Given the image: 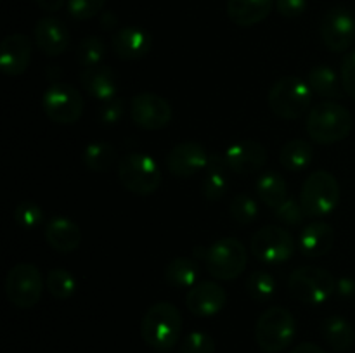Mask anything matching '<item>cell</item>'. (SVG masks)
<instances>
[{
    "label": "cell",
    "instance_id": "6da1fadb",
    "mask_svg": "<svg viewBox=\"0 0 355 353\" xmlns=\"http://www.w3.org/2000/svg\"><path fill=\"white\" fill-rule=\"evenodd\" d=\"M182 332V315L175 305L158 301L146 310L141 320V336L149 348L168 352L175 348Z\"/></svg>",
    "mask_w": 355,
    "mask_h": 353
},
{
    "label": "cell",
    "instance_id": "7a4b0ae2",
    "mask_svg": "<svg viewBox=\"0 0 355 353\" xmlns=\"http://www.w3.org/2000/svg\"><path fill=\"white\" fill-rule=\"evenodd\" d=\"M354 118L347 107L335 100H324L311 107L305 121L309 137L318 144H335L350 135Z\"/></svg>",
    "mask_w": 355,
    "mask_h": 353
},
{
    "label": "cell",
    "instance_id": "3957f363",
    "mask_svg": "<svg viewBox=\"0 0 355 353\" xmlns=\"http://www.w3.org/2000/svg\"><path fill=\"white\" fill-rule=\"evenodd\" d=\"M297 322L293 314L284 307H270L262 311L255 324V341L260 350L277 353L293 343Z\"/></svg>",
    "mask_w": 355,
    "mask_h": 353
},
{
    "label": "cell",
    "instance_id": "277c9868",
    "mask_svg": "<svg viewBox=\"0 0 355 353\" xmlns=\"http://www.w3.org/2000/svg\"><path fill=\"white\" fill-rule=\"evenodd\" d=\"M312 90L307 82L298 76H284L270 87L269 107L283 120H298L309 111L312 102Z\"/></svg>",
    "mask_w": 355,
    "mask_h": 353
},
{
    "label": "cell",
    "instance_id": "5b68a950",
    "mask_svg": "<svg viewBox=\"0 0 355 353\" xmlns=\"http://www.w3.org/2000/svg\"><path fill=\"white\" fill-rule=\"evenodd\" d=\"M121 185L137 196H151L162 185V170L151 156L144 152H128L116 165Z\"/></svg>",
    "mask_w": 355,
    "mask_h": 353
},
{
    "label": "cell",
    "instance_id": "8992f818",
    "mask_svg": "<svg viewBox=\"0 0 355 353\" xmlns=\"http://www.w3.org/2000/svg\"><path fill=\"white\" fill-rule=\"evenodd\" d=\"M340 203V183L333 173L318 170L305 179L300 204L307 217H326Z\"/></svg>",
    "mask_w": 355,
    "mask_h": 353
},
{
    "label": "cell",
    "instance_id": "52a82bcc",
    "mask_svg": "<svg viewBox=\"0 0 355 353\" xmlns=\"http://www.w3.org/2000/svg\"><path fill=\"white\" fill-rule=\"evenodd\" d=\"M288 289L302 303L322 305L336 291V280L326 269L305 265L290 273Z\"/></svg>",
    "mask_w": 355,
    "mask_h": 353
},
{
    "label": "cell",
    "instance_id": "ba28073f",
    "mask_svg": "<svg viewBox=\"0 0 355 353\" xmlns=\"http://www.w3.org/2000/svg\"><path fill=\"white\" fill-rule=\"evenodd\" d=\"M248 263V249L239 239L224 237L205 251V265L211 277L232 280L241 275Z\"/></svg>",
    "mask_w": 355,
    "mask_h": 353
},
{
    "label": "cell",
    "instance_id": "9c48e42d",
    "mask_svg": "<svg viewBox=\"0 0 355 353\" xmlns=\"http://www.w3.org/2000/svg\"><path fill=\"white\" fill-rule=\"evenodd\" d=\"M44 293V279L33 263H17L7 272V300L17 308H31L40 301Z\"/></svg>",
    "mask_w": 355,
    "mask_h": 353
},
{
    "label": "cell",
    "instance_id": "30bf717a",
    "mask_svg": "<svg viewBox=\"0 0 355 353\" xmlns=\"http://www.w3.org/2000/svg\"><path fill=\"white\" fill-rule=\"evenodd\" d=\"M42 107L54 123L73 125L83 114V97L73 85L58 82L45 90Z\"/></svg>",
    "mask_w": 355,
    "mask_h": 353
},
{
    "label": "cell",
    "instance_id": "8fae6325",
    "mask_svg": "<svg viewBox=\"0 0 355 353\" xmlns=\"http://www.w3.org/2000/svg\"><path fill=\"white\" fill-rule=\"evenodd\" d=\"M253 256L263 263H284L295 251L293 235L279 225H266L250 241Z\"/></svg>",
    "mask_w": 355,
    "mask_h": 353
},
{
    "label": "cell",
    "instance_id": "7c38bea8",
    "mask_svg": "<svg viewBox=\"0 0 355 353\" xmlns=\"http://www.w3.org/2000/svg\"><path fill=\"white\" fill-rule=\"evenodd\" d=\"M172 106L165 97L153 92H141L132 99L130 116L144 130H162L172 121Z\"/></svg>",
    "mask_w": 355,
    "mask_h": 353
},
{
    "label": "cell",
    "instance_id": "4fadbf2b",
    "mask_svg": "<svg viewBox=\"0 0 355 353\" xmlns=\"http://www.w3.org/2000/svg\"><path fill=\"white\" fill-rule=\"evenodd\" d=\"M321 38L333 52H345L355 42V16L347 7H333L321 21Z\"/></svg>",
    "mask_w": 355,
    "mask_h": 353
},
{
    "label": "cell",
    "instance_id": "5bb4252c",
    "mask_svg": "<svg viewBox=\"0 0 355 353\" xmlns=\"http://www.w3.org/2000/svg\"><path fill=\"white\" fill-rule=\"evenodd\" d=\"M210 154L200 142H180L166 154V168L173 176L189 179L207 168Z\"/></svg>",
    "mask_w": 355,
    "mask_h": 353
},
{
    "label": "cell",
    "instance_id": "9a60e30c",
    "mask_svg": "<svg viewBox=\"0 0 355 353\" xmlns=\"http://www.w3.org/2000/svg\"><path fill=\"white\" fill-rule=\"evenodd\" d=\"M225 301H227V293L220 284L214 280L194 284L186 294L187 310L198 317H214L225 307Z\"/></svg>",
    "mask_w": 355,
    "mask_h": 353
},
{
    "label": "cell",
    "instance_id": "2e32d148",
    "mask_svg": "<svg viewBox=\"0 0 355 353\" xmlns=\"http://www.w3.org/2000/svg\"><path fill=\"white\" fill-rule=\"evenodd\" d=\"M31 61V40L23 33L7 35L0 44V69L7 76H19Z\"/></svg>",
    "mask_w": 355,
    "mask_h": 353
},
{
    "label": "cell",
    "instance_id": "e0dca14e",
    "mask_svg": "<svg viewBox=\"0 0 355 353\" xmlns=\"http://www.w3.org/2000/svg\"><path fill=\"white\" fill-rule=\"evenodd\" d=\"M229 170L238 175H252L267 161V151L260 142L241 141L232 144L224 154Z\"/></svg>",
    "mask_w": 355,
    "mask_h": 353
},
{
    "label": "cell",
    "instance_id": "ac0fdd59",
    "mask_svg": "<svg viewBox=\"0 0 355 353\" xmlns=\"http://www.w3.org/2000/svg\"><path fill=\"white\" fill-rule=\"evenodd\" d=\"M113 52L125 61H137L146 57L153 47L151 35L137 26H127L118 30L111 38Z\"/></svg>",
    "mask_w": 355,
    "mask_h": 353
},
{
    "label": "cell",
    "instance_id": "d6986e66",
    "mask_svg": "<svg viewBox=\"0 0 355 353\" xmlns=\"http://www.w3.org/2000/svg\"><path fill=\"white\" fill-rule=\"evenodd\" d=\"M35 42L45 55H61L69 45V31L58 17H42L35 24Z\"/></svg>",
    "mask_w": 355,
    "mask_h": 353
},
{
    "label": "cell",
    "instance_id": "ffe728a7",
    "mask_svg": "<svg viewBox=\"0 0 355 353\" xmlns=\"http://www.w3.org/2000/svg\"><path fill=\"white\" fill-rule=\"evenodd\" d=\"M45 241L59 253H71L82 242V230L68 217H54L45 224Z\"/></svg>",
    "mask_w": 355,
    "mask_h": 353
},
{
    "label": "cell",
    "instance_id": "44dd1931",
    "mask_svg": "<svg viewBox=\"0 0 355 353\" xmlns=\"http://www.w3.org/2000/svg\"><path fill=\"white\" fill-rule=\"evenodd\" d=\"M80 83H82L83 90L89 96L96 97L99 100H107L116 96V75L106 64L83 68V71L80 73Z\"/></svg>",
    "mask_w": 355,
    "mask_h": 353
},
{
    "label": "cell",
    "instance_id": "7402d4cb",
    "mask_svg": "<svg viewBox=\"0 0 355 353\" xmlns=\"http://www.w3.org/2000/svg\"><path fill=\"white\" fill-rule=\"evenodd\" d=\"M276 0H227V16L243 28L262 23L270 14Z\"/></svg>",
    "mask_w": 355,
    "mask_h": 353
},
{
    "label": "cell",
    "instance_id": "603a6c76",
    "mask_svg": "<svg viewBox=\"0 0 355 353\" xmlns=\"http://www.w3.org/2000/svg\"><path fill=\"white\" fill-rule=\"evenodd\" d=\"M335 230L326 221H312L300 234V251L311 258H319L331 251Z\"/></svg>",
    "mask_w": 355,
    "mask_h": 353
},
{
    "label": "cell",
    "instance_id": "cb8c5ba5",
    "mask_svg": "<svg viewBox=\"0 0 355 353\" xmlns=\"http://www.w3.org/2000/svg\"><path fill=\"white\" fill-rule=\"evenodd\" d=\"M207 173L203 179V196L208 201H218L224 197L229 187V166L225 163V158L220 154H210L207 165Z\"/></svg>",
    "mask_w": 355,
    "mask_h": 353
},
{
    "label": "cell",
    "instance_id": "d4e9b609",
    "mask_svg": "<svg viewBox=\"0 0 355 353\" xmlns=\"http://www.w3.org/2000/svg\"><path fill=\"white\" fill-rule=\"evenodd\" d=\"M321 334L324 341L336 352H347L355 343L354 325L340 315H329L322 320Z\"/></svg>",
    "mask_w": 355,
    "mask_h": 353
},
{
    "label": "cell",
    "instance_id": "484cf974",
    "mask_svg": "<svg viewBox=\"0 0 355 353\" xmlns=\"http://www.w3.org/2000/svg\"><path fill=\"white\" fill-rule=\"evenodd\" d=\"M255 190L259 194L260 201L267 208H272V210H276L277 206H281L288 199L286 180L276 172H267L262 176H259Z\"/></svg>",
    "mask_w": 355,
    "mask_h": 353
},
{
    "label": "cell",
    "instance_id": "4316f807",
    "mask_svg": "<svg viewBox=\"0 0 355 353\" xmlns=\"http://www.w3.org/2000/svg\"><path fill=\"white\" fill-rule=\"evenodd\" d=\"M307 83L309 87H311L312 92L319 93V96L324 97V99L335 100L343 96L338 76H336V73L326 64L314 66V68L309 71Z\"/></svg>",
    "mask_w": 355,
    "mask_h": 353
},
{
    "label": "cell",
    "instance_id": "83f0119b",
    "mask_svg": "<svg viewBox=\"0 0 355 353\" xmlns=\"http://www.w3.org/2000/svg\"><path fill=\"white\" fill-rule=\"evenodd\" d=\"M198 263L196 260L187 258V256H177L170 260L165 266V280L172 287L182 289V287H193L198 279Z\"/></svg>",
    "mask_w": 355,
    "mask_h": 353
},
{
    "label": "cell",
    "instance_id": "f1b7e54d",
    "mask_svg": "<svg viewBox=\"0 0 355 353\" xmlns=\"http://www.w3.org/2000/svg\"><path fill=\"white\" fill-rule=\"evenodd\" d=\"M314 159V149L304 138H293L286 142L279 152V163L290 172H300L307 168Z\"/></svg>",
    "mask_w": 355,
    "mask_h": 353
},
{
    "label": "cell",
    "instance_id": "f546056e",
    "mask_svg": "<svg viewBox=\"0 0 355 353\" xmlns=\"http://www.w3.org/2000/svg\"><path fill=\"white\" fill-rule=\"evenodd\" d=\"M83 165L92 172H107L118 165L116 149L107 142H92L83 151Z\"/></svg>",
    "mask_w": 355,
    "mask_h": 353
},
{
    "label": "cell",
    "instance_id": "4dcf8cb0",
    "mask_svg": "<svg viewBox=\"0 0 355 353\" xmlns=\"http://www.w3.org/2000/svg\"><path fill=\"white\" fill-rule=\"evenodd\" d=\"M47 289L55 300H68L76 291V279L69 270L66 269H52L47 273Z\"/></svg>",
    "mask_w": 355,
    "mask_h": 353
},
{
    "label": "cell",
    "instance_id": "1f68e13d",
    "mask_svg": "<svg viewBox=\"0 0 355 353\" xmlns=\"http://www.w3.org/2000/svg\"><path fill=\"white\" fill-rule=\"evenodd\" d=\"M106 44L97 35H89L83 38L78 45V52H76V59L83 68H90V66L103 64V59L106 57Z\"/></svg>",
    "mask_w": 355,
    "mask_h": 353
},
{
    "label": "cell",
    "instance_id": "d6a6232c",
    "mask_svg": "<svg viewBox=\"0 0 355 353\" xmlns=\"http://www.w3.org/2000/svg\"><path fill=\"white\" fill-rule=\"evenodd\" d=\"M246 291L259 303L269 301L276 294V280L269 272L257 270L246 280Z\"/></svg>",
    "mask_w": 355,
    "mask_h": 353
},
{
    "label": "cell",
    "instance_id": "836d02e7",
    "mask_svg": "<svg viewBox=\"0 0 355 353\" xmlns=\"http://www.w3.org/2000/svg\"><path fill=\"white\" fill-rule=\"evenodd\" d=\"M229 210H231V217L239 225L253 224L257 220V217H259V204L246 192L236 194Z\"/></svg>",
    "mask_w": 355,
    "mask_h": 353
},
{
    "label": "cell",
    "instance_id": "e575fe53",
    "mask_svg": "<svg viewBox=\"0 0 355 353\" xmlns=\"http://www.w3.org/2000/svg\"><path fill=\"white\" fill-rule=\"evenodd\" d=\"M44 210L38 206L33 201H23V203L17 204V208L14 210V218H16L17 224L23 228H37L44 224Z\"/></svg>",
    "mask_w": 355,
    "mask_h": 353
},
{
    "label": "cell",
    "instance_id": "d590c367",
    "mask_svg": "<svg viewBox=\"0 0 355 353\" xmlns=\"http://www.w3.org/2000/svg\"><path fill=\"white\" fill-rule=\"evenodd\" d=\"M180 353H215V341L203 331H194L184 336L179 346Z\"/></svg>",
    "mask_w": 355,
    "mask_h": 353
},
{
    "label": "cell",
    "instance_id": "8d00e7d4",
    "mask_svg": "<svg viewBox=\"0 0 355 353\" xmlns=\"http://www.w3.org/2000/svg\"><path fill=\"white\" fill-rule=\"evenodd\" d=\"M106 0H68V12L75 19L85 21L103 10Z\"/></svg>",
    "mask_w": 355,
    "mask_h": 353
},
{
    "label": "cell",
    "instance_id": "74e56055",
    "mask_svg": "<svg viewBox=\"0 0 355 353\" xmlns=\"http://www.w3.org/2000/svg\"><path fill=\"white\" fill-rule=\"evenodd\" d=\"M274 213H276L277 220L283 221V224L298 225L302 224V220H304L305 211L300 203H297L293 197H288L281 206H277L276 210H274Z\"/></svg>",
    "mask_w": 355,
    "mask_h": 353
},
{
    "label": "cell",
    "instance_id": "f35d334b",
    "mask_svg": "<svg viewBox=\"0 0 355 353\" xmlns=\"http://www.w3.org/2000/svg\"><path fill=\"white\" fill-rule=\"evenodd\" d=\"M125 111V102L120 97H111V99L103 100V106L99 107V120L104 125H114L121 120Z\"/></svg>",
    "mask_w": 355,
    "mask_h": 353
},
{
    "label": "cell",
    "instance_id": "ab89813d",
    "mask_svg": "<svg viewBox=\"0 0 355 353\" xmlns=\"http://www.w3.org/2000/svg\"><path fill=\"white\" fill-rule=\"evenodd\" d=\"M342 85L347 96L355 100V51L347 54L342 62Z\"/></svg>",
    "mask_w": 355,
    "mask_h": 353
},
{
    "label": "cell",
    "instance_id": "60d3db41",
    "mask_svg": "<svg viewBox=\"0 0 355 353\" xmlns=\"http://www.w3.org/2000/svg\"><path fill=\"white\" fill-rule=\"evenodd\" d=\"M276 9L284 17H298L307 9V0H276Z\"/></svg>",
    "mask_w": 355,
    "mask_h": 353
},
{
    "label": "cell",
    "instance_id": "b9f144b4",
    "mask_svg": "<svg viewBox=\"0 0 355 353\" xmlns=\"http://www.w3.org/2000/svg\"><path fill=\"white\" fill-rule=\"evenodd\" d=\"M37 6L40 9H44L45 12H58L62 6H64L66 0H35Z\"/></svg>",
    "mask_w": 355,
    "mask_h": 353
},
{
    "label": "cell",
    "instance_id": "7bdbcfd3",
    "mask_svg": "<svg viewBox=\"0 0 355 353\" xmlns=\"http://www.w3.org/2000/svg\"><path fill=\"white\" fill-rule=\"evenodd\" d=\"M290 353H326L324 350L321 348L315 343H300V345L295 346Z\"/></svg>",
    "mask_w": 355,
    "mask_h": 353
},
{
    "label": "cell",
    "instance_id": "ee69618b",
    "mask_svg": "<svg viewBox=\"0 0 355 353\" xmlns=\"http://www.w3.org/2000/svg\"><path fill=\"white\" fill-rule=\"evenodd\" d=\"M116 24H118V17L114 12L101 14V26H103V30L110 31L113 30V28H116Z\"/></svg>",
    "mask_w": 355,
    "mask_h": 353
},
{
    "label": "cell",
    "instance_id": "f6af8a7d",
    "mask_svg": "<svg viewBox=\"0 0 355 353\" xmlns=\"http://www.w3.org/2000/svg\"><path fill=\"white\" fill-rule=\"evenodd\" d=\"M336 289L340 291V293H354L355 291V284L352 282V280H345V279H342L340 280L338 284H336Z\"/></svg>",
    "mask_w": 355,
    "mask_h": 353
}]
</instances>
